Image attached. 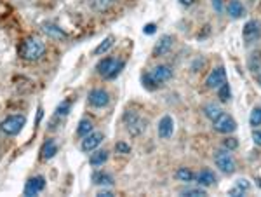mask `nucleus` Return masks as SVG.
Instances as JSON below:
<instances>
[{
  "mask_svg": "<svg viewBox=\"0 0 261 197\" xmlns=\"http://www.w3.org/2000/svg\"><path fill=\"white\" fill-rule=\"evenodd\" d=\"M45 52V45L40 39L28 37L23 40V44L19 45V56L26 61H37L40 60V56Z\"/></svg>",
  "mask_w": 261,
  "mask_h": 197,
  "instance_id": "f257e3e1",
  "label": "nucleus"
},
{
  "mask_svg": "<svg viewBox=\"0 0 261 197\" xmlns=\"http://www.w3.org/2000/svg\"><path fill=\"white\" fill-rule=\"evenodd\" d=\"M124 124H125V127H127L129 133L134 134V136H138V134H141L147 129V120H145L143 117H140L136 112H133V110H127L124 114Z\"/></svg>",
  "mask_w": 261,
  "mask_h": 197,
  "instance_id": "f03ea898",
  "label": "nucleus"
},
{
  "mask_svg": "<svg viewBox=\"0 0 261 197\" xmlns=\"http://www.w3.org/2000/svg\"><path fill=\"white\" fill-rule=\"evenodd\" d=\"M214 162H216V166L220 167L224 175H232L235 171V159H233V156L230 154L228 149L214 152Z\"/></svg>",
  "mask_w": 261,
  "mask_h": 197,
  "instance_id": "7ed1b4c3",
  "label": "nucleus"
},
{
  "mask_svg": "<svg viewBox=\"0 0 261 197\" xmlns=\"http://www.w3.org/2000/svg\"><path fill=\"white\" fill-rule=\"evenodd\" d=\"M124 68V61H117L115 58H105L100 65H98V72L103 75L105 79H115L120 70Z\"/></svg>",
  "mask_w": 261,
  "mask_h": 197,
  "instance_id": "20e7f679",
  "label": "nucleus"
},
{
  "mask_svg": "<svg viewBox=\"0 0 261 197\" xmlns=\"http://www.w3.org/2000/svg\"><path fill=\"white\" fill-rule=\"evenodd\" d=\"M25 124L26 119L23 116H11L0 124V129H2V133L9 134V136H14V134H18L23 129Z\"/></svg>",
  "mask_w": 261,
  "mask_h": 197,
  "instance_id": "39448f33",
  "label": "nucleus"
},
{
  "mask_svg": "<svg viewBox=\"0 0 261 197\" xmlns=\"http://www.w3.org/2000/svg\"><path fill=\"white\" fill-rule=\"evenodd\" d=\"M213 127L218 131V133L228 134V133H233V131L237 129V122L232 116H228V114H224L223 112L220 117H216V119L213 120Z\"/></svg>",
  "mask_w": 261,
  "mask_h": 197,
  "instance_id": "423d86ee",
  "label": "nucleus"
},
{
  "mask_svg": "<svg viewBox=\"0 0 261 197\" xmlns=\"http://www.w3.org/2000/svg\"><path fill=\"white\" fill-rule=\"evenodd\" d=\"M226 82V72H224V67H216L209 75H207V87L209 89H218L221 84Z\"/></svg>",
  "mask_w": 261,
  "mask_h": 197,
  "instance_id": "0eeeda50",
  "label": "nucleus"
},
{
  "mask_svg": "<svg viewBox=\"0 0 261 197\" xmlns=\"http://www.w3.org/2000/svg\"><path fill=\"white\" fill-rule=\"evenodd\" d=\"M89 103L94 108H103L110 103V94L103 89H92L89 93Z\"/></svg>",
  "mask_w": 261,
  "mask_h": 197,
  "instance_id": "6e6552de",
  "label": "nucleus"
},
{
  "mask_svg": "<svg viewBox=\"0 0 261 197\" xmlns=\"http://www.w3.org/2000/svg\"><path fill=\"white\" fill-rule=\"evenodd\" d=\"M101 142H103V133H89L87 136H84V140H82L80 149L84 150V152H92V150L98 149V147L101 145Z\"/></svg>",
  "mask_w": 261,
  "mask_h": 197,
  "instance_id": "1a4fd4ad",
  "label": "nucleus"
},
{
  "mask_svg": "<svg viewBox=\"0 0 261 197\" xmlns=\"http://www.w3.org/2000/svg\"><path fill=\"white\" fill-rule=\"evenodd\" d=\"M45 189V178L44 176H35V178H30L25 185V196H37L38 192Z\"/></svg>",
  "mask_w": 261,
  "mask_h": 197,
  "instance_id": "9d476101",
  "label": "nucleus"
},
{
  "mask_svg": "<svg viewBox=\"0 0 261 197\" xmlns=\"http://www.w3.org/2000/svg\"><path fill=\"white\" fill-rule=\"evenodd\" d=\"M242 35H244V40H246L247 44L258 40V39H260V35H261L260 23H258V21H247L246 26H244V30H242Z\"/></svg>",
  "mask_w": 261,
  "mask_h": 197,
  "instance_id": "9b49d317",
  "label": "nucleus"
},
{
  "mask_svg": "<svg viewBox=\"0 0 261 197\" xmlns=\"http://www.w3.org/2000/svg\"><path fill=\"white\" fill-rule=\"evenodd\" d=\"M174 133V120L171 116H164L160 120H158V136L162 138V140H167V138H171Z\"/></svg>",
  "mask_w": 261,
  "mask_h": 197,
  "instance_id": "f8f14e48",
  "label": "nucleus"
},
{
  "mask_svg": "<svg viewBox=\"0 0 261 197\" xmlns=\"http://www.w3.org/2000/svg\"><path fill=\"white\" fill-rule=\"evenodd\" d=\"M150 75H151V79H153L155 84L158 86V84L169 80V79L173 77V70H171L167 65H160V67H155L153 70L150 72Z\"/></svg>",
  "mask_w": 261,
  "mask_h": 197,
  "instance_id": "ddd939ff",
  "label": "nucleus"
},
{
  "mask_svg": "<svg viewBox=\"0 0 261 197\" xmlns=\"http://www.w3.org/2000/svg\"><path fill=\"white\" fill-rule=\"evenodd\" d=\"M173 42H174V39L171 37V35H162V37L158 39L157 44H155V47H153V56L167 54V52L173 49Z\"/></svg>",
  "mask_w": 261,
  "mask_h": 197,
  "instance_id": "4468645a",
  "label": "nucleus"
},
{
  "mask_svg": "<svg viewBox=\"0 0 261 197\" xmlns=\"http://www.w3.org/2000/svg\"><path fill=\"white\" fill-rule=\"evenodd\" d=\"M197 182L202 187H211L216 183V175H214L211 169H202V171L197 175Z\"/></svg>",
  "mask_w": 261,
  "mask_h": 197,
  "instance_id": "2eb2a0df",
  "label": "nucleus"
},
{
  "mask_svg": "<svg viewBox=\"0 0 261 197\" xmlns=\"http://www.w3.org/2000/svg\"><path fill=\"white\" fill-rule=\"evenodd\" d=\"M249 182L247 180H244V178H240V180H237L235 182V185L232 187V189L228 190V196H233V197H237V196H242V194H246L247 190H249Z\"/></svg>",
  "mask_w": 261,
  "mask_h": 197,
  "instance_id": "dca6fc26",
  "label": "nucleus"
},
{
  "mask_svg": "<svg viewBox=\"0 0 261 197\" xmlns=\"http://www.w3.org/2000/svg\"><path fill=\"white\" fill-rule=\"evenodd\" d=\"M92 182H94V185H103V187L113 185V178H112V175L103 173V171L94 173V175H92Z\"/></svg>",
  "mask_w": 261,
  "mask_h": 197,
  "instance_id": "f3484780",
  "label": "nucleus"
},
{
  "mask_svg": "<svg viewBox=\"0 0 261 197\" xmlns=\"http://www.w3.org/2000/svg\"><path fill=\"white\" fill-rule=\"evenodd\" d=\"M228 14L232 16V18H240V16H244V12H246V9H244V5L240 4L239 0H230L228 2Z\"/></svg>",
  "mask_w": 261,
  "mask_h": 197,
  "instance_id": "a211bd4d",
  "label": "nucleus"
},
{
  "mask_svg": "<svg viewBox=\"0 0 261 197\" xmlns=\"http://www.w3.org/2000/svg\"><path fill=\"white\" fill-rule=\"evenodd\" d=\"M42 159L47 160V159H52L54 157V154H58V145L54 143V140H47V142L44 143V147H42Z\"/></svg>",
  "mask_w": 261,
  "mask_h": 197,
  "instance_id": "6ab92c4d",
  "label": "nucleus"
},
{
  "mask_svg": "<svg viewBox=\"0 0 261 197\" xmlns=\"http://www.w3.org/2000/svg\"><path fill=\"white\" fill-rule=\"evenodd\" d=\"M107 160H108V152H107V150H98V152H94L91 156L89 162H91L92 166H101V164H105Z\"/></svg>",
  "mask_w": 261,
  "mask_h": 197,
  "instance_id": "aec40b11",
  "label": "nucleus"
},
{
  "mask_svg": "<svg viewBox=\"0 0 261 197\" xmlns=\"http://www.w3.org/2000/svg\"><path fill=\"white\" fill-rule=\"evenodd\" d=\"M204 114H206L207 119L214 120V119H216V117H220L221 114H223V110H221V108L218 107V105L209 103V105H206V107H204Z\"/></svg>",
  "mask_w": 261,
  "mask_h": 197,
  "instance_id": "412c9836",
  "label": "nucleus"
},
{
  "mask_svg": "<svg viewBox=\"0 0 261 197\" xmlns=\"http://www.w3.org/2000/svg\"><path fill=\"white\" fill-rule=\"evenodd\" d=\"M89 133H92V122L87 119L80 120V122H78V127H77V134L84 138V136H87Z\"/></svg>",
  "mask_w": 261,
  "mask_h": 197,
  "instance_id": "4be33fe9",
  "label": "nucleus"
},
{
  "mask_svg": "<svg viewBox=\"0 0 261 197\" xmlns=\"http://www.w3.org/2000/svg\"><path fill=\"white\" fill-rule=\"evenodd\" d=\"M176 176H178V180H181V182H186V183H190V182H193V180H195V175L190 171V169H186V167H180V169H178V173H176Z\"/></svg>",
  "mask_w": 261,
  "mask_h": 197,
  "instance_id": "5701e85b",
  "label": "nucleus"
},
{
  "mask_svg": "<svg viewBox=\"0 0 261 197\" xmlns=\"http://www.w3.org/2000/svg\"><path fill=\"white\" fill-rule=\"evenodd\" d=\"M230 96H232V91H230V86L224 82V84H221V86L218 87V98H220L223 103H226V101L230 100Z\"/></svg>",
  "mask_w": 261,
  "mask_h": 197,
  "instance_id": "b1692460",
  "label": "nucleus"
},
{
  "mask_svg": "<svg viewBox=\"0 0 261 197\" xmlns=\"http://www.w3.org/2000/svg\"><path fill=\"white\" fill-rule=\"evenodd\" d=\"M113 4V0H91V7L94 11H107L110 5Z\"/></svg>",
  "mask_w": 261,
  "mask_h": 197,
  "instance_id": "393cba45",
  "label": "nucleus"
},
{
  "mask_svg": "<svg viewBox=\"0 0 261 197\" xmlns=\"http://www.w3.org/2000/svg\"><path fill=\"white\" fill-rule=\"evenodd\" d=\"M112 45H113V37H107L100 45H98V47L94 49V52L96 54H105L107 51H110Z\"/></svg>",
  "mask_w": 261,
  "mask_h": 197,
  "instance_id": "a878e982",
  "label": "nucleus"
},
{
  "mask_svg": "<svg viewBox=\"0 0 261 197\" xmlns=\"http://www.w3.org/2000/svg\"><path fill=\"white\" fill-rule=\"evenodd\" d=\"M249 68H251V72H254V74L260 70L261 68V52H254V54L251 56L249 58Z\"/></svg>",
  "mask_w": 261,
  "mask_h": 197,
  "instance_id": "bb28decb",
  "label": "nucleus"
},
{
  "mask_svg": "<svg viewBox=\"0 0 261 197\" xmlns=\"http://www.w3.org/2000/svg\"><path fill=\"white\" fill-rule=\"evenodd\" d=\"M44 32L49 35H52V37H65V32L61 30V28H58V26L54 25H44Z\"/></svg>",
  "mask_w": 261,
  "mask_h": 197,
  "instance_id": "cd10ccee",
  "label": "nucleus"
},
{
  "mask_svg": "<svg viewBox=\"0 0 261 197\" xmlns=\"http://www.w3.org/2000/svg\"><path fill=\"white\" fill-rule=\"evenodd\" d=\"M249 122L251 126H261V108H254L253 112H251V116H249Z\"/></svg>",
  "mask_w": 261,
  "mask_h": 197,
  "instance_id": "c85d7f7f",
  "label": "nucleus"
},
{
  "mask_svg": "<svg viewBox=\"0 0 261 197\" xmlns=\"http://www.w3.org/2000/svg\"><path fill=\"white\" fill-rule=\"evenodd\" d=\"M143 86H145V87H148V89H157V87H158L157 84H155V82H153V79H151L150 72L143 75Z\"/></svg>",
  "mask_w": 261,
  "mask_h": 197,
  "instance_id": "c756f323",
  "label": "nucleus"
},
{
  "mask_svg": "<svg viewBox=\"0 0 261 197\" xmlns=\"http://www.w3.org/2000/svg\"><path fill=\"white\" fill-rule=\"evenodd\" d=\"M223 147L232 152V150H235L237 147H239V142H237V138H226V140L223 142Z\"/></svg>",
  "mask_w": 261,
  "mask_h": 197,
  "instance_id": "7c9ffc66",
  "label": "nucleus"
},
{
  "mask_svg": "<svg viewBox=\"0 0 261 197\" xmlns=\"http://www.w3.org/2000/svg\"><path fill=\"white\" fill-rule=\"evenodd\" d=\"M183 196H190V197H202L206 196V190L202 189H191V190H185Z\"/></svg>",
  "mask_w": 261,
  "mask_h": 197,
  "instance_id": "2f4dec72",
  "label": "nucleus"
},
{
  "mask_svg": "<svg viewBox=\"0 0 261 197\" xmlns=\"http://www.w3.org/2000/svg\"><path fill=\"white\" fill-rule=\"evenodd\" d=\"M68 110H70V101L67 100V101H63V103L59 105L58 110H56V112H58V116H67Z\"/></svg>",
  "mask_w": 261,
  "mask_h": 197,
  "instance_id": "473e14b6",
  "label": "nucleus"
},
{
  "mask_svg": "<svg viewBox=\"0 0 261 197\" xmlns=\"http://www.w3.org/2000/svg\"><path fill=\"white\" fill-rule=\"evenodd\" d=\"M115 150H117L118 154H131V147L124 142H118L117 145H115Z\"/></svg>",
  "mask_w": 261,
  "mask_h": 197,
  "instance_id": "72a5a7b5",
  "label": "nucleus"
},
{
  "mask_svg": "<svg viewBox=\"0 0 261 197\" xmlns=\"http://www.w3.org/2000/svg\"><path fill=\"white\" fill-rule=\"evenodd\" d=\"M253 142L256 143L258 147H261V131L260 129H256L253 133Z\"/></svg>",
  "mask_w": 261,
  "mask_h": 197,
  "instance_id": "f704fd0d",
  "label": "nucleus"
},
{
  "mask_svg": "<svg viewBox=\"0 0 261 197\" xmlns=\"http://www.w3.org/2000/svg\"><path fill=\"white\" fill-rule=\"evenodd\" d=\"M213 2V7H214V11H218V12H223V2L221 0H211Z\"/></svg>",
  "mask_w": 261,
  "mask_h": 197,
  "instance_id": "c9c22d12",
  "label": "nucleus"
},
{
  "mask_svg": "<svg viewBox=\"0 0 261 197\" xmlns=\"http://www.w3.org/2000/svg\"><path fill=\"white\" fill-rule=\"evenodd\" d=\"M145 34H148V35H151V34H155V25L153 23H150V25H147L145 26Z\"/></svg>",
  "mask_w": 261,
  "mask_h": 197,
  "instance_id": "e433bc0d",
  "label": "nucleus"
},
{
  "mask_svg": "<svg viewBox=\"0 0 261 197\" xmlns=\"http://www.w3.org/2000/svg\"><path fill=\"white\" fill-rule=\"evenodd\" d=\"M180 2H181V4H183V5H186V7H188V5L195 4V2H197V0H180Z\"/></svg>",
  "mask_w": 261,
  "mask_h": 197,
  "instance_id": "4c0bfd02",
  "label": "nucleus"
},
{
  "mask_svg": "<svg viewBox=\"0 0 261 197\" xmlns=\"http://www.w3.org/2000/svg\"><path fill=\"white\" fill-rule=\"evenodd\" d=\"M256 79H258V82H260V84H261V68L256 72Z\"/></svg>",
  "mask_w": 261,
  "mask_h": 197,
  "instance_id": "58836bf2",
  "label": "nucleus"
},
{
  "mask_svg": "<svg viewBox=\"0 0 261 197\" xmlns=\"http://www.w3.org/2000/svg\"><path fill=\"white\" fill-rule=\"evenodd\" d=\"M253 2H256V0H253Z\"/></svg>",
  "mask_w": 261,
  "mask_h": 197,
  "instance_id": "ea45409f",
  "label": "nucleus"
}]
</instances>
